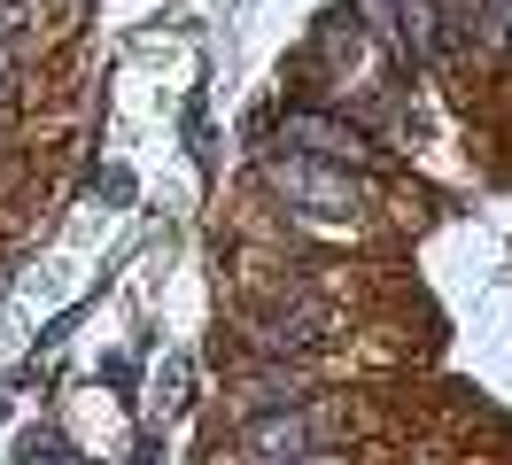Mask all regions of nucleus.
Here are the masks:
<instances>
[{
    "instance_id": "f257e3e1",
    "label": "nucleus",
    "mask_w": 512,
    "mask_h": 465,
    "mask_svg": "<svg viewBox=\"0 0 512 465\" xmlns=\"http://www.w3.org/2000/svg\"><path fill=\"white\" fill-rule=\"evenodd\" d=\"M272 186L288 194L295 210H311V217H357V210H365V179L326 171L319 155H303V163H272Z\"/></svg>"
},
{
    "instance_id": "f03ea898",
    "label": "nucleus",
    "mask_w": 512,
    "mask_h": 465,
    "mask_svg": "<svg viewBox=\"0 0 512 465\" xmlns=\"http://www.w3.org/2000/svg\"><path fill=\"white\" fill-rule=\"evenodd\" d=\"M326 427H334V411H264V419H249V458L256 465H288V458H303Z\"/></svg>"
},
{
    "instance_id": "7ed1b4c3",
    "label": "nucleus",
    "mask_w": 512,
    "mask_h": 465,
    "mask_svg": "<svg viewBox=\"0 0 512 465\" xmlns=\"http://www.w3.org/2000/svg\"><path fill=\"white\" fill-rule=\"evenodd\" d=\"M280 140H295V148L319 155V163H373L365 132H350V124L319 117V109H288V117H280Z\"/></svg>"
},
{
    "instance_id": "20e7f679",
    "label": "nucleus",
    "mask_w": 512,
    "mask_h": 465,
    "mask_svg": "<svg viewBox=\"0 0 512 465\" xmlns=\"http://www.w3.org/2000/svg\"><path fill=\"white\" fill-rule=\"evenodd\" d=\"M319 326H326V310L311 303V295H295L288 310H272V318L256 326V349H272V357H280V349H311V341H319Z\"/></svg>"
},
{
    "instance_id": "39448f33",
    "label": "nucleus",
    "mask_w": 512,
    "mask_h": 465,
    "mask_svg": "<svg viewBox=\"0 0 512 465\" xmlns=\"http://www.w3.org/2000/svg\"><path fill=\"white\" fill-rule=\"evenodd\" d=\"M303 380H311L303 365H272V372H256V380H249V396H241V403H249V411H280V403L303 396Z\"/></svg>"
},
{
    "instance_id": "423d86ee",
    "label": "nucleus",
    "mask_w": 512,
    "mask_h": 465,
    "mask_svg": "<svg viewBox=\"0 0 512 465\" xmlns=\"http://www.w3.org/2000/svg\"><path fill=\"white\" fill-rule=\"evenodd\" d=\"M435 39H443L435 0H404V47H412V62H435Z\"/></svg>"
},
{
    "instance_id": "0eeeda50",
    "label": "nucleus",
    "mask_w": 512,
    "mask_h": 465,
    "mask_svg": "<svg viewBox=\"0 0 512 465\" xmlns=\"http://www.w3.org/2000/svg\"><path fill=\"white\" fill-rule=\"evenodd\" d=\"M288 465H342V458H311V450H303V458H288Z\"/></svg>"
},
{
    "instance_id": "6e6552de",
    "label": "nucleus",
    "mask_w": 512,
    "mask_h": 465,
    "mask_svg": "<svg viewBox=\"0 0 512 465\" xmlns=\"http://www.w3.org/2000/svg\"><path fill=\"white\" fill-rule=\"evenodd\" d=\"M0 117H8V62H0Z\"/></svg>"
}]
</instances>
